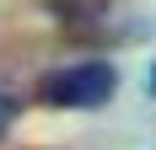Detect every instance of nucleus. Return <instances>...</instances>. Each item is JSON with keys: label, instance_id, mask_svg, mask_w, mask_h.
<instances>
[{"label": "nucleus", "instance_id": "obj_1", "mask_svg": "<svg viewBox=\"0 0 156 150\" xmlns=\"http://www.w3.org/2000/svg\"><path fill=\"white\" fill-rule=\"evenodd\" d=\"M119 91V70L108 59H81V64H65V70H48L38 97L48 107H102Z\"/></svg>", "mask_w": 156, "mask_h": 150}, {"label": "nucleus", "instance_id": "obj_2", "mask_svg": "<svg viewBox=\"0 0 156 150\" xmlns=\"http://www.w3.org/2000/svg\"><path fill=\"white\" fill-rule=\"evenodd\" d=\"M43 11L54 16V22H65L70 32H97L113 11H119V0H43Z\"/></svg>", "mask_w": 156, "mask_h": 150}, {"label": "nucleus", "instance_id": "obj_3", "mask_svg": "<svg viewBox=\"0 0 156 150\" xmlns=\"http://www.w3.org/2000/svg\"><path fill=\"white\" fill-rule=\"evenodd\" d=\"M11 123H16V97L0 91V134H11Z\"/></svg>", "mask_w": 156, "mask_h": 150}, {"label": "nucleus", "instance_id": "obj_4", "mask_svg": "<svg viewBox=\"0 0 156 150\" xmlns=\"http://www.w3.org/2000/svg\"><path fill=\"white\" fill-rule=\"evenodd\" d=\"M151 97H156V64H151Z\"/></svg>", "mask_w": 156, "mask_h": 150}]
</instances>
